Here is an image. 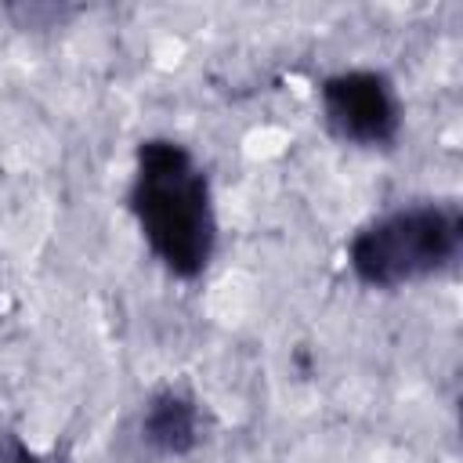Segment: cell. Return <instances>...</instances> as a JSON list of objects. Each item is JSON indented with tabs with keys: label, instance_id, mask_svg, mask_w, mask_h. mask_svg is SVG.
Segmentation results:
<instances>
[{
	"label": "cell",
	"instance_id": "cell-1",
	"mask_svg": "<svg viewBox=\"0 0 463 463\" xmlns=\"http://www.w3.org/2000/svg\"><path fill=\"white\" fill-rule=\"evenodd\" d=\"M127 210L152 260L177 282L210 271L221 246V217L210 170L166 134L141 137L130 163Z\"/></svg>",
	"mask_w": 463,
	"mask_h": 463
},
{
	"label": "cell",
	"instance_id": "cell-2",
	"mask_svg": "<svg viewBox=\"0 0 463 463\" xmlns=\"http://www.w3.org/2000/svg\"><path fill=\"white\" fill-rule=\"evenodd\" d=\"M347 271L358 286L398 293L452 271L463 257V206L409 199L362 221L347 239Z\"/></svg>",
	"mask_w": 463,
	"mask_h": 463
},
{
	"label": "cell",
	"instance_id": "cell-3",
	"mask_svg": "<svg viewBox=\"0 0 463 463\" xmlns=\"http://www.w3.org/2000/svg\"><path fill=\"white\" fill-rule=\"evenodd\" d=\"M318 119L326 134L347 148L391 152L405 127V109L394 80L383 69L354 65L329 72L318 83Z\"/></svg>",
	"mask_w": 463,
	"mask_h": 463
},
{
	"label": "cell",
	"instance_id": "cell-4",
	"mask_svg": "<svg viewBox=\"0 0 463 463\" xmlns=\"http://www.w3.org/2000/svg\"><path fill=\"white\" fill-rule=\"evenodd\" d=\"M134 434L148 456L184 459L206 438V409L184 383H163L141 402Z\"/></svg>",
	"mask_w": 463,
	"mask_h": 463
},
{
	"label": "cell",
	"instance_id": "cell-5",
	"mask_svg": "<svg viewBox=\"0 0 463 463\" xmlns=\"http://www.w3.org/2000/svg\"><path fill=\"white\" fill-rule=\"evenodd\" d=\"M0 463H69V456L58 452V449L43 452V449L29 445L18 430L0 427Z\"/></svg>",
	"mask_w": 463,
	"mask_h": 463
}]
</instances>
